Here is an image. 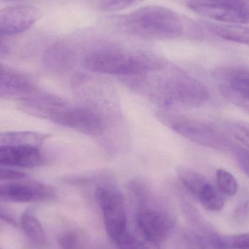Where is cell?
<instances>
[{
	"label": "cell",
	"instance_id": "cell-1",
	"mask_svg": "<svg viewBox=\"0 0 249 249\" xmlns=\"http://www.w3.org/2000/svg\"><path fill=\"white\" fill-rule=\"evenodd\" d=\"M87 70L113 75H140L159 71L165 61L155 54L145 51L101 49L89 53L84 59Z\"/></svg>",
	"mask_w": 249,
	"mask_h": 249
},
{
	"label": "cell",
	"instance_id": "cell-2",
	"mask_svg": "<svg viewBox=\"0 0 249 249\" xmlns=\"http://www.w3.org/2000/svg\"><path fill=\"white\" fill-rule=\"evenodd\" d=\"M122 23L130 33L149 39H175L184 32V24L178 14L163 6L140 7L126 15Z\"/></svg>",
	"mask_w": 249,
	"mask_h": 249
},
{
	"label": "cell",
	"instance_id": "cell-3",
	"mask_svg": "<svg viewBox=\"0 0 249 249\" xmlns=\"http://www.w3.org/2000/svg\"><path fill=\"white\" fill-rule=\"evenodd\" d=\"M95 199L103 215L105 229L116 242L127 231V214L124 198L118 192L106 187L96 188Z\"/></svg>",
	"mask_w": 249,
	"mask_h": 249
},
{
	"label": "cell",
	"instance_id": "cell-4",
	"mask_svg": "<svg viewBox=\"0 0 249 249\" xmlns=\"http://www.w3.org/2000/svg\"><path fill=\"white\" fill-rule=\"evenodd\" d=\"M49 119L54 124L92 137L101 136L106 129L105 121L99 115L83 108H58L53 111Z\"/></svg>",
	"mask_w": 249,
	"mask_h": 249
},
{
	"label": "cell",
	"instance_id": "cell-5",
	"mask_svg": "<svg viewBox=\"0 0 249 249\" xmlns=\"http://www.w3.org/2000/svg\"><path fill=\"white\" fill-rule=\"evenodd\" d=\"M40 11L32 6L18 5L0 10V55L7 50L6 36L19 35L32 27L39 18Z\"/></svg>",
	"mask_w": 249,
	"mask_h": 249
},
{
	"label": "cell",
	"instance_id": "cell-6",
	"mask_svg": "<svg viewBox=\"0 0 249 249\" xmlns=\"http://www.w3.org/2000/svg\"><path fill=\"white\" fill-rule=\"evenodd\" d=\"M214 77L219 83L222 94L231 102L244 109H249V70L244 67H226L216 70Z\"/></svg>",
	"mask_w": 249,
	"mask_h": 249
},
{
	"label": "cell",
	"instance_id": "cell-7",
	"mask_svg": "<svg viewBox=\"0 0 249 249\" xmlns=\"http://www.w3.org/2000/svg\"><path fill=\"white\" fill-rule=\"evenodd\" d=\"M187 5L197 14L215 22L241 25L249 23V7L227 5L208 0H189Z\"/></svg>",
	"mask_w": 249,
	"mask_h": 249
},
{
	"label": "cell",
	"instance_id": "cell-8",
	"mask_svg": "<svg viewBox=\"0 0 249 249\" xmlns=\"http://www.w3.org/2000/svg\"><path fill=\"white\" fill-rule=\"evenodd\" d=\"M172 128L189 140L206 147L217 150H227L230 147L228 138L222 132L209 124L181 121L172 124Z\"/></svg>",
	"mask_w": 249,
	"mask_h": 249
},
{
	"label": "cell",
	"instance_id": "cell-9",
	"mask_svg": "<svg viewBox=\"0 0 249 249\" xmlns=\"http://www.w3.org/2000/svg\"><path fill=\"white\" fill-rule=\"evenodd\" d=\"M166 90L167 105L181 103L187 106H199L206 102L209 96L203 84L190 77H178L167 86Z\"/></svg>",
	"mask_w": 249,
	"mask_h": 249
},
{
	"label": "cell",
	"instance_id": "cell-10",
	"mask_svg": "<svg viewBox=\"0 0 249 249\" xmlns=\"http://www.w3.org/2000/svg\"><path fill=\"white\" fill-rule=\"evenodd\" d=\"M137 223L148 241L160 243L165 241L173 228V220L165 212L154 208L145 207L137 215Z\"/></svg>",
	"mask_w": 249,
	"mask_h": 249
},
{
	"label": "cell",
	"instance_id": "cell-11",
	"mask_svg": "<svg viewBox=\"0 0 249 249\" xmlns=\"http://www.w3.org/2000/svg\"><path fill=\"white\" fill-rule=\"evenodd\" d=\"M53 196V190L40 183L15 181L0 184V201L29 203L49 200Z\"/></svg>",
	"mask_w": 249,
	"mask_h": 249
},
{
	"label": "cell",
	"instance_id": "cell-12",
	"mask_svg": "<svg viewBox=\"0 0 249 249\" xmlns=\"http://www.w3.org/2000/svg\"><path fill=\"white\" fill-rule=\"evenodd\" d=\"M43 162L38 148L29 146H0L1 166L36 168Z\"/></svg>",
	"mask_w": 249,
	"mask_h": 249
},
{
	"label": "cell",
	"instance_id": "cell-13",
	"mask_svg": "<svg viewBox=\"0 0 249 249\" xmlns=\"http://www.w3.org/2000/svg\"><path fill=\"white\" fill-rule=\"evenodd\" d=\"M33 86L20 73L0 65V96H20L25 99L35 93Z\"/></svg>",
	"mask_w": 249,
	"mask_h": 249
},
{
	"label": "cell",
	"instance_id": "cell-14",
	"mask_svg": "<svg viewBox=\"0 0 249 249\" xmlns=\"http://www.w3.org/2000/svg\"><path fill=\"white\" fill-rule=\"evenodd\" d=\"M203 24L209 32L218 37L237 43L249 45L248 26L235 23L212 21H203Z\"/></svg>",
	"mask_w": 249,
	"mask_h": 249
},
{
	"label": "cell",
	"instance_id": "cell-15",
	"mask_svg": "<svg viewBox=\"0 0 249 249\" xmlns=\"http://www.w3.org/2000/svg\"><path fill=\"white\" fill-rule=\"evenodd\" d=\"M73 61V53L67 44L58 42L48 48L44 57L45 65L52 71H66Z\"/></svg>",
	"mask_w": 249,
	"mask_h": 249
},
{
	"label": "cell",
	"instance_id": "cell-16",
	"mask_svg": "<svg viewBox=\"0 0 249 249\" xmlns=\"http://www.w3.org/2000/svg\"><path fill=\"white\" fill-rule=\"evenodd\" d=\"M49 136L33 131L0 133V146H29L38 148Z\"/></svg>",
	"mask_w": 249,
	"mask_h": 249
},
{
	"label": "cell",
	"instance_id": "cell-17",
	"mask_svg": "<svg viewBox=\"0 0 249 249\" xmlns=\"http://www.w3.org/2000/svg\"><path fill=\"white\" fill-rule=\"evenodd\" d=\"M20 225L23 232L30 241L38 247H45L47 244V235L43 227L38 218L32 213L25 212L20 217Z\"/></svg>",
	"mask_w": 249,
	"mask_h": 249
},
{
	"label": "cell",
	"instance_id": "cell-18",
	"mask_svg": "<svg viewBox=\"0 0 249 249\" xmlns=\"http://www.w3.org/2000/svg\"><path fill=\"white\" fill-rule=\"evenodd\" d=\"M197 196L203 207L210 212H217L225 206V195L210 182L203 186Z\"/></svg>",
	"mask_w": 249,
	"mask_h": 249
},
{
	"label": "cell",
	"instance_id": "cell-19",
	"mask_svg": "<svg viewBox=\"0 0 249 249\" xmlns=\"http://www.w3.org/2000/svg\"><path fill=\"white\" fill-rule=\"evenodd\" d=\"M177 174L183 184L196 196L203 186L209 182L201 174L187 167H178Z\"/></svg>",
	"mask_w": 249,
	"mask_h": 249
},
{
	"label": "cell",
	"instance_id": "cell-20",
	"mask_svg": "<svg viewBox=\"0 0 249 249\" xmlns=\"http://www.w3.org/2000/svg\"><path fill=\"white\" fill-rule=\"evenodd\" d=\"M216 184L217 188L225 196H233L238 193V181L232 174L226 170H217Z\"/></svg>",
	"mask_w": 249,
	"mask_h": 249
},
{
	"label": "cell",
	"instance_id": "cell-21",
	"mask_svg": "<svg viewBox=\"0 0 249 249\" xmlns=\"http://www.w3.org/2000/svg\"><path fill=\"white\" fill-rule=\"evenodd\" d=\"M249 240L248 234H241L218 237L215 239V244L220 249H249Z\"/></svg>",
	"mask_w": 249,
	"mask_h": 249
},
{
	"label": "cell",
	"instance_id": "cell-22",
	"mask_svg": "<svg viewBox=\"0 0 249 249\" xmlns=\"http://www.w3.org/2000/svg\"><path fill=\"white\" fill-rule=\"evenodd\" d=\"M58 243L61 249H83V242L76 231H67L60 234Z\"/></svg>",
	"mask_w": 249,
	"mask_h": 249
},
{
	"label": "cell",
	"instance_id": "cell-23",
	"mask_svg": "<svg viewBox=\"0 0 249 249\" xmlns=\"http://www.w3.org/2000/svg\"><path fill=\"white\" fill-rule=\"evenodd\" d=\"M143 1L145 0H100L99 8L105 12L120 11Z\"/></svg>",
	"mask_w": 249,
	"mask_h": 249
},
{
	"label": "cell",
	"instance_id": "cell-24",
	"mask_svg": "<svg viewBox=\"0 0 249 249\" xmlns=\"http://www.w3.org/2000/svg\"><path fill=\"white\" fill-rule=\"evenodd\" d=\"M228 128L233 137L249 146V129L247 127L239 124H230Z\"/></svg>",
	"mask_w": 249,
	"mask_h": 249
},
{
	"label": "cell",
	"instance_id": "cell-25",
	"mask_svg": "<svg viewBox=\"0 0 249 249\" xmlns=\"http://www.w3.org/2000/svg\"><path fill=\"white\" fill-rule=\"evenodd\" d=\"M234 152L238 160L240 166L242 168L243 171L246 173L247 176L249 175V157L248 149H244L239 146H235L233 147Z\"/></svg>",
	"mask_w": 249,
	"mask_h": 249
},
{
	"label": "cell",
	"instance_id": "cell-26",
	"mask_svg": "<svg viewBox=\"0 0 249 249\" xmlns=\"http://www.w3.org/2000/svg\"><path fill=\"white\" fill-rule=\"evenodd\" d=\"M26 177V174L15 170L0 167V181H16Z\"/></svg>",
	"mask_w": 249,
	"mask_h": 249
},
{
	"label": "cell",
	"instance_id": "cell-27",
	"mask_svg": "<svg viewBox=\"0 0 249 249\" xmlns=\"http://www.w3.org/2000/svg\"><path fill=\"white\" fill-rule=\"evenodd\" d=\"M208 1L219 3V4H227V5L249 7V0H208Z\"/></svg>",
	"mask_w": 249,
	"mask_h": 249
},
{
	"label": "cell",
	"instance_id": "cell-28",
	"mask_svg": "<svg viewBox=\"0 0 249 249\" xmlns=\"http://www.w3.org/2000/svg\"><path fill=\"white\" fill-rule=\"evenodd\" d=\"M0 1H18V0H0Z\"/></svg>",
	"mask_w": 249,
	"mask_h": 249
},
{
	"label": "cell",
	"instance_id": "cell-29",
	"mask_svg": "<svg viewBox=\"0 0 249 249\" xmlns=\"http://www.w3.org/2000/svg\"><path fill=\"white\" fill-rule=\"evenodd\" d=\"M140 249H149L148 248V247H146V246H144V247H143V248H141Z\"/></svg>",
	"mask_w": 249,
	"mask_h": 249
},
{
	"label": "cell",
	"instance_id": "cell-30",
	"mask_svg": "<svg viewBox=\"0 0 249 249\" xmlns=\"http://www.w3.org/2000/svg\"><path fill=\"white\" fill-rule=\"evenodd\" d=\"M0 208H1V206H0Z\"/></svg>",
	"mask_w": 249,
	"mask_h": 249
},
{
	"label": "cell",
	"instance_id": "cell-31",
	"mask_svg": "<svg viewBox=\"0 0 249 249\" xmlns=\"http://www.w3.org/2000/svg\"><path fill=\"white\" fill-rule=\"evenodd\" d=\"M0 249H1V248H0Z\"/></svg>",
	"mask_w": 249,
	"mask_h": 249
}]
</instances>
